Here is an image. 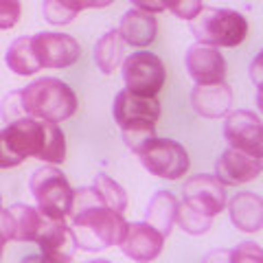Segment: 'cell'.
Wrapping results in <instances>:
<instances>
[{
	"instance_id": "obj_1",
	"label": "cell",
	"mask_w": 263,
	"mask_h": 263,
	"mask_svg": "<svg viewBox=\"0 0 263 263\" xmlns=\"http://www.w3.org/2000/svg\"><path fill=\"white\" fill-rule=\"evenodd\" d=\"M27 158L46 164L66 160V136L57 123L22 117L0 129V169H13Z\"/></svg>"
},
{
	"instance_id": "obj_2",
	"label": "cell",
	"mask_w": 263,
	"mask_h": 263,
	"mask_svg": "<svg viewBox=\"0 0 263 263\" xmlns=\"http://www.w3.org/2000/svg\"><path fill=\"white\" fill-rule=\"evenodd\" d=\"M68 217L72 241L84 252H101L119 246L127 228L123 213L108 209L101 197L84 206H72Z\"/></svg>"
},
{
	"instance_id": "obj_3",
	"label": "cell",
	"mask_w": 263,
	"mask_h": 263,
	"mask_svg": "<svg viewBox=\"0 0 263 263\" xmlns=\"http://www.w3.org/2000/svg\"><path fill=\"white\" fill-rule=\"evenodd\" d=\"M24 117L62 123L77 112V95L57 77H42L20 90Z\"/></svg>"
},
{
	"instance_id": "obj_4",
	"label": "cell",
	"mask_w": 263,
	"mask_h": 263,
	"mask_svg": "<svg viewBox=\"0 0 263 263\" xmlns=\"http://www.w3.org/2000/svg\"><path fill=\"white\" fill-rule=\"evenodd\" d=\"M112 114L114 123L125 138V145L132 152H136L138 145L154 136L156 123L160 119V101L156 97H141L129 90H121L114 97Z\"/></svg>"
},
{
	"instance_id": "obj_5",
	"label": "cell",
	"mask_w": 263,
	"mask_h": 263,
	"mask_svg": "<svg viewBox=\"0 0 263 263\" xmlns=\"http://www.w3.org/2000/svg\"><path fill=\"white\" fill-rule=\"evenodd\" d=\"M191 31L197 44L215 48H235L248 35V20L239 11L204 7L191 20Z\"/></svg>"
},
{
	"instance_id": "obj_6",
	"label": "cell",
	"mask_w": 263,
	"mask_h": 263,
	"mask_svg": "<svg viewBox=\"0 0 263 263\" xmlns=\"http://www.w3.org/2000/svg\"><path fill=\"white\" fill-rule=\"evenodd\" d=\"M31 195L35 197V204L42 215L57 217V219H68L72 209V197H75V189L70 186L68 178L64 176L62 169L55 164H46L33 171L29 178Z\"/></svg>"
},
{
	"instance_id": "obj_7",
	"label": "cell",
	"mask_w": 263,
	"mask_h": 263,
	"mask_svg": "<svg viewBox=\"0 0 263 263\" xmlns=\"http://www.w3.org/2000/svg\"><path fill=\"white\" fill-rule=\"evenodd\" d=\"M134 154L152 176L162 180H180L191 167L184 145H180L178 141H169V138L152 136L143 145H138Z\"/></svg>"
},
{
	"instance_id": "obj_8",
	"label": "cell",
	"mask_w": 263,
	"mask_h": 263,
	"mask_svg": "<svg viewBox=\"0 0 263 263\" xmlns=\"http://www.w3.org/2000/svg\"><path fill=\"white\" fill-rule=\"evenodd\" d=\"M121 70L125 90L141 97H156L167 81V70H164L162 60L149 51H138L125 57Z\"/></svg>"
},
{
	"instance_id": "obj_9",
	"label": "cell",
	"mask_w": 263,
	"mask_h": 263,
	"mask_svg": "<svg viewBox=\"0 0 263 263\" xmlns=\"http://www.w3.org/2000/svg\"><path fill=\"white\" fill-rule=\"evenodd\" d=\"M31 48L35 53L40 68H68L81 55L79 42L75 37L55 31L31 35Z\"/></svg>"
},
{
	"instance_id": "obj_10",
	"label": "cell",
	"mask_w": 263,
	"mask_h": 263,
	"mask_svg": "<svg viewBox=\"0 0 263 263\" xmlns=\"http://www.w3.org/2000/svg\"><path fill=\"white\" fill-rule=\"evenodd\" d=\"M224 138L228 147L246 154L263 156V125L261 117L250 110H235L226 114Z\"/></svg>"
},
{
	"instance_id": "obj_11",
	"label": "cell",
	"mask_w": 263,
	"mask_h": 263,
	"mask_svg": "<svg viewBox=\"0 0 263 263\" xmlns=\"http://www.w3.org/2000/svg\"><path fill=\"white\" fill-rule=\"evenodd\" d=\"M182 202H186L191 209L204 213V215L215 217L228 204L226 186L219 182L217 176H211V174L193 176L184 182V200Z\"/></svg>"
},
{
	"instance_id": "obj_12",
	"label": "cell",
	"mask_w": 263,
	"mask_h": 263,
	"mask_svg": "<svg viewBox=\"0 0 263 263\" xmlns=\"http://www.w3.org/2000/svg\"><path fill=\"white\" fill-rule=\"evenodd\" d=\"M33 243H37L40 252H42L40 259L44 261H70L72 250L77 248L75 241H72L68 221L46 215H42Z\"/></svg>"
},
{
	"instance_id": "obj_13",
	"label": "cell",
	"mask_w": 263,
	"mask_h": 263,
	"mask_svg": "<svg viewBox=\"0 0 263 263\" xmlns=\"http://www.w3.org/2000/svg\"><path fill=\"white\" fill-rule=\"evenodd\" d=\"M186 72L197 86H209V84H221L226 81L228 66L219 48L209 44H193L184 55Z\"/></svg>"
},
{
	"instance_id": "obj_14",
	"label": "cell",
	"mask_w": 263,
	"mask_h": 263,
	"mask_svg": "<svg viewBox=\"0 0 263 263\" xmlns=\"http://www.w3.org/2000/svg\"><path fill=\"white\" fill-rule=\"evenodd\" d=\"M261 156L228 147L215 162V176L224 186H237L257 180L261 176Z\"/></svg>"
},
{
	"instance_id": "obj_15",
	"label": "cell",
	"mask_w": 263,
	"mask_h": 263,
	"mask_svg": "<svg viewBox=\"0 0 263 263\" xmlns=\"http://www.w3.org/2000/svg\"><path fill=\"white\" fill-rule=\"evenodd\" d=\"M164 237L147 221H134L125 228V235L119 243V248L123 250L125 257L132 261H154L162 252Z\"/></svg>"
},
{
	"instance_id": "obj_16",
	"label": "cell",
	"mask_w": 263,
	"mask_h": 263,
	"mask_svg": "<svg viewBox=\"0 0 263 263\" xmlns=\"http://www.w3.org/2000/svg\"><path fill=\"white\" fill-rule=\"evenodd\" d=\"M191 105L204 119H221L233 108V90H230L226 81L209 86L195 84L191 92Z\"/></svg>"
},
{
	"instance_id": "obj_17",
	"label": "cell",
	"mask_w": 263,
	"mask_h": 263,
	"mask_svg": "<svg viewBox=\"0 0 263 263\" xmlns=\"http://www.w3.org/2000/svg\"><path fill=\"white\" fill-rule=\"evenodd\" d=\"M230 221L241 233H259L263 226V200L259 193L241 191L228 204Z\"/></svg>"
},
{
	"instance_id": "obj_18",
	"label": "cell",
	"mask_w": 263,
	"mask_h": 263,
	"mask_svg": "<svg viewBox=\"0 0 263 263\" xmlns=\"http://www.w3.org/2000/svg\"><path fill=\"white\" fill-rule=\"evenodd\" d=\"M117 31L125 44L134 46V48H145L154 42L156 35H158V20H156L152 13L129 9V11L123 13Z\"/></svg>"
},
{
	"instance_id": "obj_19",
	"label": "cell",
	"mask_w": 263,
	"mask_h": 263,
	"mask_svg": "<svg viewBox=\"0 0 263 263\" xmlns=\"http://www.w3.org/2000/svg\"><path fill=\"white\" fill-rule=\"evenodd\" d=\"M178 197L171 191H156L149 200V206L145 213V221L152 224L158 233L167 239L176 226V213H178Z\"/></svg>"
},
{
	"instance_id": "obj_20",
	"label": "cell",
	"mask_w": 263,
	"mask_h": 263,
	"mask_svg": "<svg viewBox=\"0 0 263 263\" xmlns=\"http://www.w3.org/2000/svg\"><path fill=\"white\" fill-rule=\"evenodd\" d=\"M123 60H125V42L121 40L119 31H108L99 37L95 44V62L103 75H114L121 68Z\"/></svg>"
},
{
	"instance_id": "obj_21",
	"label": "cell",
	"mask_w": 263,
	"mask_h": 263,
	"mask_svg": "<svg viewBox=\"0 0 263 263\" xmlns=\"http://www.w3.org/2000/svg\"><path fill=\"white\" fill-rule=\"evenodd\" d=\"M5 64L9 66V70H13L20 77H29V75H35L37 70H42L35 60V53L31 48V37L13 40L11 46L5 53Z\"/></svg>"
},
{
	"instance_id": "obj_22",
	"label": "cell",
	"mask_w": 263,
	"mask_h": 263,
	"mask_svg": "<svg viewBox=\"0 0 263 263\" xmlns=\"http://www.w3.org/2000/svg\"><path fill=\"white\" fill-rule=\"evenodd\" d=\"M9 213H11L13 224H15L13 241H33L35 239L40 221H42L40 209L31 206V204H13V206H9Z\"/></svg>"
},
{
	"instance_id": "obj_23",
	"label": "cell",
	"mask_w": 263,
	"mask_h": 263,
	"mask_svg": "<svg viewBox=\"0 0 263 263\" xmlns=\"http://www.w3.org/2000/svg\"><path fill=\"white\" fill-rule=\"evenodd\" d=\"M84 9H92V0H44V20L55 27H64Z\"/></svg>"
},
{
	"instance_id": "obj_24",
	"label": "cell",
	"mask_w": 263,
	"mask_h": 263,
	"mask_svg": "<svg viewBox=\"0 0 263 263\" xmlns=\"http://www.w3.org/2000/svg\"><path fill=\"white\" fill-rule=\"evenodd\" d=\"M92 186H95V191L99 193L101 202L108 209L117 211V213H123L127 209V193H125V189L117 182V180H112L110 176H105V174H99L95 178Z\"/></svg>"
},
{
	"instance_id": "obj_25",
	"label": "cell",
	"mask_w": 263,
	"mask_h": 263,
	"mask_svg": "<svg viewBox=\"0 0 263 263\" xmlns=\"http://www.w3.org/2000/svg\"><path fill=\"white\" fill-rule=\"evenodd\" d=\"M176 224H178V228H182L186 235L200 237V235L209 233V228L213 226V217L191 209L186 202H180L178 204V213H176Z\"/></svg>"
},
{
	"instance_id": "obj_26",
	"label": "cell",
	"mask_w": 263,
	"mask_h": 263,
	"mask_svg": "<svg viewBox=\"0 0 263 263\" xmlns=\"http://www.w3.org/2000/svg\"><path fill=\"white\" fill-rule=\"evenodd\" d=\"M167 9L176 15L180 20H189L191 22L197 13L204 9V3L202 0H164Z\"/></svg>"
},
{
	"instance_id": "obj_27",
	"label": "cell",
	"mask_w": 263,
	"mask_h": 263,
	"mask_svg": "<svg viewBox=\"0 0 263 263\" xmlns=\"http://www.w3.org/2000/svg\"><path fill=\"white\" fill-rule=\"evenodd\" d=\"M22 3L20 0H0V31L13 29L20 22Z\"/></svg>"
},
{
	"instance_id": "obj_28",
	"label": "cell",
	"mask_w": 263,
	"mask_h": 263,
	"mask_svg": "<svg viewBox=\"0 0 263 263\" xmlns=\"http://www.w3.org/2000/svg\"><path fill=\"white\" fill-rule=\"evenodd\" d=\"M0 117H3L5 123L18 121L24 117L22 105H20V90H13L3 99V105H0Z\"/></svg>"
},
{
	"instance_id": "obj_29",
	"label": "cell",
	"mask_w": 263,
	"mask_h": 263,
	"mask_svg": "<svg viewBox=\"0 0 263 263\" xmlns=\"http://www.w3.org/2000/svg\"><path fill=\"white\" fill-rule=\"evenodd\" d=\"M230 261H261L259 243H252V241L239 243L235 250H230Z\"/></svg>"
},
{
	"instance_id": "obj_30",
	"label": "cell",
	"mask_w": 263,
	"mask_h": 263,
	"mask_svg": "<svg viewBox=\"0 0 263 263\" xmlns=\"http://www.w3.org/2000/svg\"><path fill=\"white\" fill-rule=\"evenodd\" d=\"M13 235H15V224H13V217L9 209H3L0 206V243H7V241H13Z\"/></svg>"
},
{
	"instance_id": "obj_31",
	"label": "cell",
	"mask_w": 263,
	"mask_h": 263,
	"mask_svg": "<svg viewBox=\"0 0 263 263\" xmlns=\"http://www.w3.org/2000/svg\"><path fill=\"white\" fill-rule=\"evenodd\" d=\"M132 9L156 15V13L167 11V5H164V0H132Z\"/></svg>"
},
{
	"instance_id": "obj_32",
	"label": "cell",
	"mask_w": 263,
	"mask_h": 263,
	"mask_svg": "<svg viewBox=\"0 0 263 263\" xmlns=\"http://www.w3.org/2000/svg\"><path fill=\"white\" fill-rule=\"evenodd\" d=\"M250 77L257 79V88H261V55H259L257 60L252 62V66H250Z\"/></svg>"
},
{
	"instance_id": "obj_33",
	"label": "cell",
	"mask_w": 263,
	"mask_h": 263,
	"mask_svg": "<svg viewBox=\"0 0 263 263\" xmlns=\"http://www.w3.org/2000/svg\"><path fill=\"white\" fill-rule=\"evenodd\" d=\"M114 0H92V9H103V7H110Z\"/></svg>"
},
{
	"instance_id": "obj_34",
	"label": "cell",
	"mask_w": 263,
	"mask_h": 263,
	"mask_svg": "<svg viewBox=\"0 0 263 263\" xmlns=\"http://www.w3.org/2000/svg\"><path fill=\"white\" fill-rule=\"evenodd\" d=\"M3 248H5V246H3V243H0V259H3Z\"/></svg>"
},
{
	"instance_id": "obj_35",
	"label": "cell",
	"mask_w": 263,
	"mask_h": 263,
	"mask_svg": "<svg viewBox=\"0 0 263 263\" xmlns=\"http://www.w3.org/2000/svg\"><path fill=\"white\" fill-rule=\"evenodd\" d=\"M0 206H3V195H0Z\"/></svg>"
}]
</instances>
